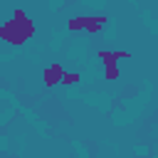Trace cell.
<instances>
[{
  "instance_id": "3",
  "label": "cell",
  "mask_w": 158,
  "mask_h": 158,
  "mask_svg": "<svg viewBox=\"0 0 158 158\" xmlns=\"http://www.w3.org/2000/svg\"><path fill=\"white\" fill-rule=\"evenodd\" d=\"M62 77H64V67L59 64V62H54V64H49V67H44L42 69V81H44V86H57L59 81H62Z\"/></svg>"
},
{
  "instance_id": "4",
  "label": "cell",
  "mask_w": 158,
  "mask_h": 158,
  "mask_svg": "<svg viewBox=\"0 0 158 158\" xmlns=\"http://www.w3.org/2000/svg\"><path fill=\"white\" fill-rule=\"evenodd\" d=\"M106 20H109V17H104V15H91V17H84V30H86L89 35H96V32H101V27L106 25Z\"/></svg>"
},
{
  "instance_id": "6",
  "label": "cell",
  "mask_w": 158,
  "mask_h": 158,
  "mask_svg": "<svg viewBox=\"0 0 158 158\" xmlns=\"http://www.w3.org/2000/svg\"><path fill=\"white\" fill-rule=\"evenodd\" d=\"M67 30H69V32H79V30H84V17H74V20H69V22H67Z\"/></svg>"
},
{
  "instance_id": "1",
  "label": "cell",
  "mask_w": 158,
  "mask_h": 158,
  "mask_svg": "<svg viewBox=\"0 0 158 158\" xmlns=\"http://www.w3.org/2000/svg\"><path fill=\"white\" fill-rule=\"evenodd\" d=\"M32 35H35V25H32V20L27 17V12L20 10V7H15V10H12V17H10L5 25H0V40L7 42V44H12V47L25 44Z\"/></svg>"
},
{
  "instance_id": "2",
  "label": "cell",
  "mask_w": 158,
  "mask_h": 158,
  "mask_svg": "<svg viewBox=\"0 0 158 158\" xmlns=\"http://www.w3.org/2000/svg\"><path fill=\"white\" fill-rule=\"evenodd\" d=\"M133 54L128 49H101L99 52V59L104 62V69H111V67H118V59H131Z\"/></svg>"
},
{
  "instance_id": "5",
  "label": "cell",
  "mask_w": 158,
  "mask_h": 158,
  "mask_svg": "<svg viewBox=\"0 0 158 158\" xmlns=\"http://www.w3.org/2000/svg\"><path fill=\"white\" fill-rule=\"evenodd\" d=\"M79 81V72H64V77H62V86H72V84H77Z\"/></svg>"
}]
</instances>
